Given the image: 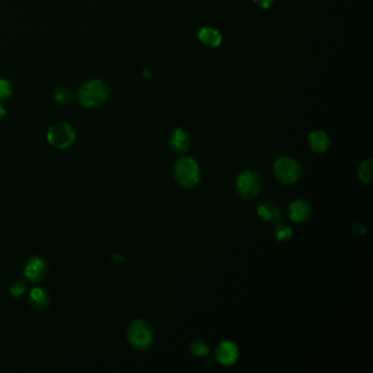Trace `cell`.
<instances>
[{"instance_id": "cell-1", "label": "cell", "mask_w": 373, "mask_h": 373, "mask_svg": "<svg viewBox=\"0 0 373 373\" xmlns=\"http://www.w3.org/2000/svg\"><path fill=\"white\" fill-rule=\"evenodd\" d=\"M175 181L185 189H193L200 181V170L196 161L189 157H183L174 165Z\"/></svg>"}, {"instance_id": "cell-2", "label": "cell", "mask_w": 373, "mask_h": 373, "mask_svg": "<svg viewBox=\"0 0 373 373\" xmlns=\"http://www.w3.org/2000/svg\"><path fill=\"white\" fill-rule=\"evenodd\" d=\"M108 86L102 80H92L79 89L78 98L86 107H99L107 100Z\"/></svg>"}, {"instance_id": "cell-3", "label": "cell", "mask_w": 373, "mask_h": 373, "mask_svg": "<svg viewBox=\"0 0 373 373\" xmlns=\"http://www.w3.org/2000/svg\"><path fill=\"white\" fill-rule=\"evenodd\" d=\"M127 338L137 350H146L154 343V330L143 320H136L127 329Z\"/></svg>"}, {"instance_id": "cell-4", "label": "cell", "mask_w": 373, "mask_h": 373, "mask_svg": "<svg viewBox=\"0 0 373 373\" xmlns=\"http://www.w3.org/2000/svg\"><path fill=\"white\" fill-rule=\"evenodd\" d=\"M274 174L281 183L291 185L300 180L301 166L296 160L289 157H283L275 162Z\"/></svg>"}, {"instance_id": "cell-5", "label": "cell", "mask_w": 373, "mask_h": 373, "mask_svg": "<svg viewBox=\"0 0 373 373\" xmlns=\"http://www.w3.org/2000/svg\"><path fill=\"white\" fill-rule=\"evenodd\" d=\"M260 189L262 179L255 171H244L236 177V193L244 199H252L257 196Z\"/></svg>"}, {"instance_id": "cell-6", "label": "cell", "mask_w": 373, "mask_h": 373, "mask_svg": "<svg viewBox=\"0 0 373 373\" xmlns=\"http://www.w3.org/2000/svg\"><path fill=\"white\" fill-rule=\"evenodd\" d=\"M76 139L73 127L67 123H58L48 129L47 140L54 148L66 149L70 147Z\"/></svg>"}, {"instance_id": "cell-7", "label": "cell", "mask_w": 373, "mask_h": 373, "mask_svg": "<svg viewBox=\"0 0 373 373\" xmlns=\"http://www.w3.org/2000/svg\"><path fill=\"white\" fill-rule=\"evenodd\" d=\"M215 356L216 359L223 366H232L239 358V349L232 342L223 341L216 347Z\"/></svg>"}, {"instance_id": "cell-8", "label": "cell", "mask_w": 373, "mask_h": 373, "mask_svg": "<svg viewBox=\"0 0 373 373\" xmlns=\"http://www.w3.org/2000/svg\"><path fill=\"white\" fill-rule=\"evenodd\" d=\"M47 273L46 263L40 257L31 258L24 267V276L30 283H40Z\"/></svg>"}, {"instance_id": "cell-9", "label": "cell", "mask_w": 373, "mask_h": 373, "mask_svg": "<svg viewBox=\"0 0 373 373\" xmlns=\"http://www.w3.org/2000/svg\"><path fill=\"white\" fill-rule=\"evenodd\" d=\"M312 215L311 206L304 200H295L288 207V217L293 222H304Z\"/></svg>"}, {"instance_id": "cell-10", "label": "cell", "mask_w": 373, "mask_h": 373, "mask_svg": "<svg viewBox=\"0 0 373 373\" xmlns=\"http://www.w3.org/2000/svg\"><path fill=\"white\" fill-rule=\"evenodd\" d=\"M170 145L177 154H185L191 147V138L189 134L181 128L175 129L170 137Z\"/></svg>"}, {"instance_id": "cell-11", "label": "cell", "mask_w": 373, "mask_h": 373, "mask_svg": "<svg viewBox=\"0 0 373 373\" xmlns=\"http://www.w3.org/2000/svg\"><path fill=\"white\" fill-rule=\"evenodd\" d=\"M257 214L262 219H264L265 221L274 223H277L282 218L281 209H279L278 206L275 205L274 202L268 200L263 201L260 203L257 208Z\"/></svg>"}, {"instance_id": "cell-12", "label": "cell", "mask_w": 373, "mask_h": 373, "mask_svg": "<svg viewBox=\"0 0 373 373\" xmlns=\"http://www.w3.org/2000/svg\"><path fill=\"white\" fill-rule=\"evenodd\" d=\"M30 305L36 311H44L50 303V296L48 292L42 288H34L29 295Z\"/></svg>"}, {"instance_id": "cell-13", "label": "cell", "mask_w": 373, "mask_h": 373, "mask_svg": "<svg viewBox=\"0 0 373 373\" xmlns=\"http://www.w3.org/2000/svg\"><path fill=\"white\" fill-rule=\"evenodd\" d=\"M309 146L310 148L316 152V154H321V152H324L329 147V138L328 136L324 132H313L309 136Z\"/></svg>"}, {"instance_id": "cell-14", "label": "cell", "mask_w": 373, "mask_h": 373, "mask_svg": "<svg viewBox=\"0 0 373 373\" xmlns=\"http://www.w3.org/2000/svg\"><path fill=\"white\" fill-rule=\"evenodd\" d=\"M198 38L203 44L209 46H219L221 43V36L219 32L210 28H203L199 31Z\"/></svg>"}, {"instance_id": "cell-15", "label": "cell", "mask_w": 373, "mask_h": 373, "mask_svg": "<svg viewBox=\"0 0 373 373\" xmlns=\"http://www.w3.org/2000/svg\"><path fill=\"white\" fill-rule=\"evenodd\" d=\"M190 350L196 357H203V356H207L210 351L208 344L201 341V339H195V341H193L190 345Z\"/></svg>"}, {"instance_id": "cell-16", "label": "cell", "mask_w": 373, "mask_h": 373, "mask_svg": "<svg viewBox=\"0 0 373 373\" xmlns=\"http://www.w3.org/2000/svg\"><path fill=\"white\" fill-rule=\"evenodd\" d=\"M53 97L57 103L66 105L72 100V92L68 88H58L55 90Z\"/></svg>"}, {"instance_id": "cell-17", "label": "cell", "mask_w": 373, "mask_h": 373, "mask_svg": "<svg viewBox=\"0 0 373 373\" xmlns=\"http://www.w3.org/2000/svg\"><path fill=\"white\" fill-rule=\"evenodd\" d=\"M358 175L360 180L364 183L370 184L372 181V161H364L361 163L358 170Z\"/></svg>"}, {"instance_id": "cell-18", "label": "cell", "mask_w": 373, "mask_h": 373, "mask_svg": "<svg viewBox=\"0 0 373 373\" xmlns=\"http://www.w3.org/2000/svg\"><path fill=\"white\" fill-rule=\"evenodd\" d=\"M292 234V230L290 227H288L285 223H278L275 228V235L276 239L281 242H285L290 239Z\"/></svg>"}, {"instance_id": "cell-19", "label": "cell", "mask_w": 373, "mask_h": 373, "mask_svg": "<svg viewBox=\"0 0 373 373\" xmlns=\"http://www.w3.org/2000/svg\"><path fill=\"white\" fill-rule=\"evenodd\" d=\"M27 289H28L27 283L22 282V281H18V282H15L11 286V288H10V293L13 296H16V298H19V296H22L25 292H27Z\"/></svg>"}, {"instance_id": "cell-20", "label": "cell", "mask_w": 373, "mask_h": 373, "mask_svg": "<svg viewBox=\"0 0 373 373\" xmlns=\"http://www.w3.org/2000/svg\"><path fill=\"white\" fill-rule=\"evenodd\" d=\"M11 84L6 79H0V100H7L11 96Z\"/></svg>"}, {"instance_id": "cell-21", "label": "cell", "mask_w": 373, "mask_h": 373, "mask_svg": "<svg viewBox=\"0 0 373 373\" xmlns=\"http://www.w3.org/2000/svg\"><path fill=\"white\" fill-rule=\"evenodd\" d=\"M352 230L358 234H366L367 232L366 227L358 221H355V220H352Z\"/></svg>"}, {"instance_id": "cell-22", "label": "cell", "mask_w": 373, "mask_h": 373, "mask_svg": "<svg viewBox=\"0 0 373 373\" xmlns=\"http://www.w3.org/2000/svg\"><path fill=\"white\" fill-rule=\"evenodd\" d=\"M254 2L262 8H268L274 0H254Z\"/></svg>"}, {"instance_id": "cell-23", "label": "cell", "mask_w": 373, "mask_h": 373, "mask_svg": "<svg viewBox=\"0 0 373 373\" xmlns=\"http://www.w3.org/2000/svg\"><path fill=\"white\" fill-rule=\"evenodd\" d=\"M5 115H6V109L4 108V106L2 104H0V120H3Z\"/></svg>"}]
</instances>
